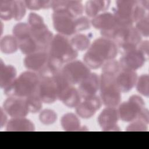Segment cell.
<instances>
[{"mask_svg": "<svg viewBox=\"0 0 149 149\" xmlns=\"http://www.w3.org/2000/svg\"><path fill=\"white\" fill-rule=\"evenodd\" d=\"M61 72L72 85L79 84L91 73L90 69L84 62L79 60H73L65 64Z\"/></svg>", "mask_w": 149, "mask_h": 149, "instance_id": "ba28073f", "label": "cell"}, {"mask_svg": "<svg viewBox=\"0 0 149 149\" xmlns=\"http://www.w3.org/2000/svg\"><path fill=\"white\" fill-rule=\"evenodd\" d=\"M40 78L39 74L36 72H24L4 90V93L8 97L25 98L37 92Z\"/></svg>", "mask_w": 149, "mask_h": 149, "instance_id": "5b68a950", "label": "cell"}, {"mask_svg": "<svg viewBox=\"0 0 149 149\" xmlns=\"http://www.w3.org/2000/svg\"><path fill=\"white\" fill-rule=\"evenodd\" d=\"M140 5L146 10H148L149 8V1L145 0V1H139Z\"/></svg>", "mask_w": 149, "mask_h": 149, "instance_id": "ab89813d", "label": "cell"}, {"mask_svg": "<svg viewBox=\"0 0 149 149\" xmlns=\"http://www.w3.org/2000/svg\"><path fill=\"white\" fill-rule=\"evenodd\" d=\"M53 26L58 34L70 36L76 33L74 17L65 11L54 12L52 16Z\"/></svg>", "mask_w": 149, "mask_h": 149, "instance_id": "9c48e42d", "label": "cell"}, {"mask_svg": "<svg viewBox=\"0 0 149 149\" xmlns=\"http://www.w3.org/2000/svg\"><path fill=\"white\" fill-rule=\"evenodd\" d=\"M136 29L141 35L146 37H148L149 34V17L148 14L144 18L140 19L136 22Z\"/></svg>", "mask_w": 149, "mask_h": 149, "instance_id": "e575fe53", "label": "cell"}, {"mask_svg": "<svg viewBox=\"0 0 149 149\" xmlns=\"http://www.w3.org/2000/svg\"><path fill=\"white\" fill-rule=\"evenodd\" d=\"M119 119L118 109L116 107H106L98 118V122L104 131H119L117 123Z\"/></svg>", "mask_w": 149, "mask_h": 149, "instance_id": "5bb4252c", "label": "cell"}, {"mask_svg": "<svg viewBox=\"0 0 149 149\" xmlns=\"http://www.w3.org/2000/svg\"><path fill=\"white\" fill-rule=\"evenodd\" d=\"M40 122L45 125H50L53 124L57 119L56 112L52 109H44L42 111L39 115Z\"/></svg>", "mask_w": 149, "mask_h": 149, "instance_id": "d6a6232c", "label": "cell"}, {"mask_svg": "<svg viewBox=\"0 0 149 149\" xmlns=\"http://www.w3.org/2000/svg\"><path fill=\"white\" fill-rule=\"evenodd\" d=\"M49 55L48 51H42L27 55L24 59V66L30 71L42 75L45 71Z\"/></svg>", "mask_w": 149, "mask_h": 149, "instance_id": "8fae6325", "label": "cell"}, {"mask_svg": "<svg viewBox=\"0 0 149 149\" xmlns=\"http://www.w3.org/2000/svg\"><path fill=\"white\" fill-rule=\"evenodd\" d=\"M91 24L101 31H110L118 26L114 15L111 12L100 13L91 19Z\"/></svg>", "mask_w": 149, "mask_h": 149, "instance_id": "d6986e66", "label": "cell"}, {"mask_svg": "<svg viewBox=\"0 0 149 149\" xmlns=\"http://www.w3.org/2000/svg\"><path fill=\"white\" fill-rule=\"evenodd\" d=\"M24 3L26 8L30 10H40L52 8L53 1H24Z\"/></svg>", "mask_w": 149, "mask_h": 149, "instance_id": "4dcf8cb0", "label": "cell"}, {"mask_svg": "<svg viewBox=\"0 0 149 149\" xmlns=\"http://www.w3.org/2000/svg\"><path fill=\"white\" fill-rule=\"evenodd\" d=\"M118 52L116 43L112 40L100 37L90 44L84 55V63L90 69H98L107 61L115 58Z\"/></svg>", "mask_w": 149, "mask_h": 149, "instance_id": "7a4b0ae2", "label": "cell"}, {"mask_svg": "<svg viewBox=\"0 0 149 149\" xmlns=\"http://www.w3.org/2000/svg\"><path fill=\"white\" fill-rule=\"evenodd\" d=\"M61 124L66 131L81 130V126L79 119L72 113H67L63 115L61 120Z\"/></svg>", "mask_w": 149, "mask_h": 149, "instance_id": "cb8c5ba5", "label": "cell"}, {"mask_svg": "<svg viewBox=\"0 0 149 149\" xmlns=\"http://www.w3.org/2000/svg\"><path fill=\"white\" fill-rule=\"evenodd\" d=\"M100 88V76L95 73H90L79 85L77 89L81 97L84 98L95 95Z\"/></svg>", "mask_w": 149, "mask_h": 149, "instance_id": "2e32d148", "label": "cell"}, {"mask_svg": "<svg viewBox=\"0 0 149 149\" xmlns=\"http://www.w3.org/2000/svg\"><path fill=\"white\" fill-rule=\"evenodd\" d=\"M90 25L91 20L86 16H79L75 19V28L76 33L89 29Z\"/></svg>", "mask_w": 149, "mask_h": 149, "instance_id": "d590c367", "label": "cell"}, {"mask_svg": "<svg viewBox=\"0 0 149 149\" xmlns=\"http://www.w3.org/2000/svg\"><path fill=\"white\" fill-rule=\"evenodd\" d=\"M2 108L12 118L25 117L29 112L24 98L8 97L3 102Z\"/></svg>", "mask_w": 149, "mask_h": 149, "instance_id": "7c38bea8", "label": "cell"}, {"mask_svg": "<svg viewBox=\"0 0 149 149\" xmlns=\"http://www.w3.org/2000/svg\"><path fill=\"white\" fill-rule=\"evenodd\" d=\"M13 36L18 42L22 41L31 37V29L29 24L26 23H17L12 30Z\"/></svg>", "mask_w": 149, "mask_h": 149, "instance_id": "484cf974", "label": "cell"}, {"mask_svg": "<svg viewBox=\"0 0 149 149\" xmlns=\"http://www.w3.org/2000/svg\"><path fill=\"white\" fill-rule=\"evenodd\" d=\"M147 125L143 121L137 119L130 122V124L126 128V131H146Z\"/></svg>", "mask_w": 149, "mask_h": 149, "instance_id": "8d00e7d4", "label": "cell"}, {"mask_svg": "<svg viewBox=\"0 0 149 149\" xmlns=\"http://www.w3.org/2000/svg\"><path fill=\"white\" fill-rule=\"evenodd\" d=\"M102 37L114 41L122 54L136 49L141 41V36L133 26H119L114 29L101 31Z\"/></svg>", "mask_w": 149, "mask_h": 149, "instance_id": "3957f363", "label": "cell"}, {"mask_svg": "<svg viewBox=\"0 0 149 149\" xmlns=\"http://www.w3.org/2000/svg\"><path fill=\"white\" fill-rule=\"evenodd\" d=\"M115 77L103 73L100 76V99L106 107H116L121 101V92L116 85Z\"/></svg>", "mask_w": 149, "mask_h": 149, "instance_id": "8992f818", "label": "cell"}, {"mask_svg": "<svg viewBox=\"0 0 149 149\" xmlns=\"http://www.w3.org/2000/svg\"><path fill=\"white\" fill-rule=\"evenodd\" d=\"M17 71L12 65H5L2 60L0 65V86L5 89L16 79Z\"/></svg>", "mask_w": 149, "mask_h": 149, "instance_id": "ffe728a7", "label": "cell"}, {"mask_svg": "<svg viewBox=\"0 0 149 149\" xmlns=\"http://www.w3.org/2000/svg\"><path fill=\"white\" fill-rule=\"evenodd\" d=\"M26 6L24 1H13V19L15 20H21L25 15Z\"/></svg>", "mask_w": 149, "mask_h": 149, "instance_id": "836d02e7", "label": "cell"}, {"mask_svg": "<svg viewBox=\"0 0 149 149\" xmlns=\"http://www.w3.org/2000/svg\"><path fill=\"white\" fill-rule=\"evenodd\" d=\"M0 17L4 20L13 18V1H0Z\"/></svg>", "mask_w": 149, "mask_h": 149, "instance_id": "83f0119b", "label": "cell"}, {"mask_svg": "<svg viewBox=\"0 0 149 149\" xmlns=\"http://www.w3.org/2000/svg\"><path fill=\"white\" fill-rule=\"evenodd\" d=\"M110 3V1H88L85 4L84 10L87 15L93 19L99 15L100 12L107 10L109 8Z\"/></svg>", "mask_w": 149, "mask_h": 149, "instance_id": "7402d4cb", "label": "cell"}, {"mask_svg": "<svg viewBox=\"0 0 149 149\" xmlns=\"http://www.w3.org/2000/svg\"><path fill=\"white\" fill-rule=\"evenodd\" d=\"M147 58L137 48L122 54L119 59V64L121 69L136 71L140 68Z\"/></svg>", "mask_w": 149, "mask_h": 149, "instance_id": "4fadbf2b", "label": "cell"}, {"mask_svg": "<svg viewBox=\"0 0 149 149\" xmlns=\"http://www.w3.org/2000/svg\"><path fill=\"white\" fill-rule=\"evenodd\" d=\"M6 130L7 131H34L35 126L31 120L24 117L13 118L8 122Z\"/></svg>", "mask_w": 149, "mask_h": 149, "instance_id": "44dd1931", "label": "cell"}, {"mask_svg": "<svg viewBox=\"0 0 149 149\" xmlns=\"http://www.w3.org/2000/svg\"><path fill=\"white\" fill-rule=\"evenodd\" d=\"M81 95L77 89L70 86L58 98L66 106L69 108H76L81 102Z\"/></svg>", "mask_w": 149, "mask_h": 149, "instance_id": "603a6c76", "label": "cell"}, {"mask_svg": "<svg viewBox=\"0 0 149 149\" xmlns=\"http://www.w3.org/2000/svg\"><path fill=\"white\" fill-rule=\"evenodd\" d=\"M40 77L37 93L40 99L42 102H54L58 98V89L53 76L45 75Z\"/></svg>", "mask_w": 149, "mask_h": 149, "instance_id": "30bf717a", "label": "cell"}, {"mask_svg": "<svg viewBox=\"0 0 149 149\" xmlns=\"http://www.w3.org/2000/svg\"><path fill=\"white\" fill-rule=\"evenodd\" d=\"M48 52L49 58L44 75H52L59 71L65 64L74 60L78 55L70 41L59 34L54 36Z\"/></svg>", "mask_w": 149, "mask_h": 149, "instance_id": "6da1fadb", "label": "cell"}, {"mask_svg": "<svg viewBox=\"0 0 149 149\" xmlns=\"http://www.w3.org/2000/svg\"><path fill=\"white\" fill-rule=\"evenodd\" d=\"M25 98L29 112L37 113L40 111L42 101L40 99L37 92Z\"/></svg>", "mask_w": 149, "mask_h": 149, "instance_id": "f1b7e54d", "label": "cell"}, {"mask_svg": "<svg viewBox=\"0 0 149 149\" xmlns=\"http://www.w3.org/2000/svg\"><path fill=\"white\" fill-rule=\"evenodd\" d=\"M19 48L17 39L12 35H6L1 38L0 41V49L2 52L10 54L15 52Z\"/></svg>", "mask_w": 149, "mask_h": 149, "instance_id": "d4e9b609", "label": "cell"}, {"mask_svg": "<svg viewBox=\"0 0 149 149\" xmlns=\"http://www.w3.org/2000/svg\"><path fill=\"white\" fill-rule=\"evenodd\" d=\"M7 113L6 112L4 111L2 107L1 108V127L2 128V127L4 126V125H6L8 122L7 121Z\"/></svg>", "mask_w": 149, "mask_h": 149, "instance_id": "f35d334b", "label": "cell"}, {"mask_svg": "<svg viewBox=\"0 0 149 149\" xmlns=\"http://www.w3.org/2000/svg\"><path fill=\"white\" fill-rule=\"evenodd\" d=\"M70 41L72 46L77 51L88 49L90 45V38L86 35L83 34L75 35Z\"/></svg>", "mask_w": 149, "mask_h": 149, "instance_id": "4316f807", "label": "cell"}, {"mask_svg": "<svg viewBox=\"0 0 149 149\" xmlns=\"http://www.w3.org/2000/svg\"><path fill=\"white\" fill-rule=\"evenodd\" d=\"M148 41L146 40L144 41H141L137 47V49L141 51L147 58L148 57Z\"/></svg>", "mask_w": 149, "mask_h": 149, "instance_id": "74e56055", "label": "cell"}, {"mask_svg": "<svg viewBox=\"0 0 149 149\" xmlns=\"http://www.w3.org/2000/svg\"><path fill=\"white\" fill-rule=\"evenodd\" d=\"M144 108L145 103L141 97L132 95L127 101L119 105L118 111L119 118L123 122H132L138 118Z\"/></svg>", "mask_w": 149, "mask_h": 149, "instance_id": "52a82bcc", "label": "cell"}, {"mask_svg": "<svg viewBox=\"0 0 149 149\" xmlns=\"http://www.w3.org/2000/svg\"><path fill=\"white\" fill-rule=\"evenodd\" d=\"M113 14L118 26H130L144 18L148 13L137 1L119 0L116 1Z\"/></svg>", "mask_w": 149, "mask_h": 149, "instance_id": "277c9868", "label": "cell"}, {"mask_svg": "<svg viewBox=\"0 0 149 149\" xmlns=\"http://www.w3.org/2000/svg\"><path fill=\"white\" fill-rule=\"evenodd\" d=\"M149 77L147 74H143L139 78L136 84L137 91L143 95L148 97L149 95Z\"/></svg>", "mask_w": 149, "mask_h": 149, "instance_id": "f546056e", "label": "cell"}, {"mask_svg": "<svg viewBox=\"0 0 149 149\" xmlns=\"http://www.w3.org/2000/svg\"><path fill=\"white\" fill-rule=\"evenodd\" d=\"M52 8L54 12L65 11L74 17L80 16L84 10L80 1H53Z\"/></svg>", "mask_w": 149, "mask_h": 149, "instance_id": "ac0fdd59", "label": "cell"}, {"mask_svg": "<svg viewBox=\"0 0 149 149\" xmlns=\"http://www.w3.org/2000/svg\"><path fill=\"white\" fill-rule=\"evenodd\" d=\"M137 78L135 71L121 69L115 77V81L120 92L125 93L130 91L136 86Z\"/></svg>", "mask_w": 149, "mask_h": 149, "instance_id": "e0dca14e", "label": "cell"}, {"mask_svg": "<svg viewBox=\"0 0 149 149\" xmlns=\"http://www.w3.org/2000/svg\"><path fill=\"white\" fill-rule=\"evenodd\" d=\"M101 105L102 101L100 98L96 95L86 98L76 108V113L82 118L88 119L94 115Z\"/></svg>", "mask_w": 149, "mask_h": 149, "instance_id": "9a60e30c", "label": "cell"}, {"mask_svg": "<svg viewBox=\"0 0 149 149\" xmlns=\"http://www.w3.org/2000/svg\"><path fill=\"white\" fill-rule=\"evenodd\" d=\"M120 70L121 67L119 61L115 59L108 61L102 66V73L113 76H116Z\"/></svg>", "mask_w": 149, "mask_h": 149, "instance_id": "1f68e13d", "label": "cell"}]
</instances>
